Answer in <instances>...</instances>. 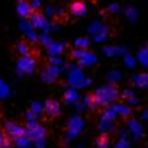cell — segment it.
<instances>
[{"label": "cell", "mask_w": 148, "mask_h": 148, "mask_svg": "<svg viewBox=\"0 0 148 148\" xmlns=\"http://www.w3.org/2000/svg\"><path fill=\"white\" fill-rule=\"evenodd\" d=\"M90 97H92V105H95L96 108H103L118 97V89L110 84L103 86V87H99L96 92H93Z\"/></svg>", "instance_id": "1"}, {"label": "cell", "mask_w": 148, "mask_h": 148, "mask_svg": "<svg viewBox=\"0 0 148 148\" xmlns=\"http://www.w3.org/2000/svg\"><path fill=\"white\" fill-rule=\"evenodd\" d=\"M86 9L87 8H86L84 2H82V0H76V2H73L70 5V12L74 16H83L86 13Z\"/></svg>", "instance_id": "2"}, {"label": "cell", "mask_w": 148, "mask_h": 148, "mask_svg": "<svg viewBox=\"0 0 148 148\" xmlns=\"http://www.w3.org/2000/svg\"><path fill=\"white\" fill-rule=\"evenodd\" d=\"M45 113L49 116V118H54L60 113V105L54 100H48L45 103Z\"/></svg>", "instance_id": "3"}, {"label": "cell", "mask_w": 148, "mask_h": 148, "mask_svg": "<svg viewBox=\"0 0 148 148\" xmlns=\"http://www.w3.org/2000/svg\"><path fill=\"white\" fill-rule=\"evenodd\" d=\"M110 142L108 136H99L96 139V148H109Z\"/></svg>", "instance_id": "4"}]
</instances>
